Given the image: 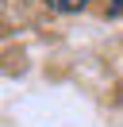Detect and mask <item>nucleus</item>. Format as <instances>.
<instances>
[{"instance_id": "obj_1", "label": "nucleus", "mask_w": 123, "mask_h": 127, "mask_svg": "<svg viewBox=\"0 0 123 127\" xmlns=\"http://www.w3.org/2000/svg\"><path fill=\"white\" fill-rule=\"evenodd\" d=\"M50 4H54L58 12H81L85 4H89V0H50Z\"/></svg>"}]
</instances>
